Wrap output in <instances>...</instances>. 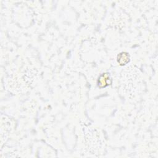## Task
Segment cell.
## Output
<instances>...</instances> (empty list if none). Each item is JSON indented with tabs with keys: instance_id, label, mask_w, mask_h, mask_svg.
Here are the masks:
<instances>
[{
	"instance_id": "6da1fadb",
	"label": "cell",
	"mask_w": 158,
	"mask_h": 158,
	"mask_svg": "<svg viewBox=\"0 0 158 158\" xmlns=\"http://www.w3.org/2000/svg\"><path fill=\"white\" fill-rule=\"evenodd\" d=\"M111 83V80L108 73H102L98 79L97 84L99 88H106L110 85Z\"/></svg>"
},
{
	"instance_id": "7a4b0ae2",
	"label": "cell",
	"mask_w": 158,
	"mask_h": 158,
	"mask_svg": "<svg viewBox=\"0 0 158 158\" xmlns=\"http://www.w3.org/2000/svg\"><path fill=\"white\" fill-rule=\"evenodd\" d=\"M130 60V54L127 52H121L117 56V61L118 64L121 66L127 65L128 63H129Z\"/></svg>"
}]
</instances>
